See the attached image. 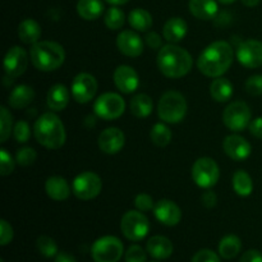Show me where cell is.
<instances>
[{"instance_id":"1","label":"cell","mask_w":262,"mask_h":262,"mask_svg":"<svg viewBox=\"0 0 262 262\" xmlns=\"http://www.w3.org/2000/svg\"><path fill=\"white\" fill-rule=\"evenodd\" d=\"M234 50L227 41H215L210 43L197 59V68L206 77H222L232 67Z\"/></svg>"},{"instance_id":"2","label":"cell","mask_w":262,"mask_h":262,"mask_svg":"<svg viewBox=\"0 0 262 262\" xmlns=\"http://www.w3.org/2000/svg\"><path fill=\"white\" fill-rule=\"evenodd\" d=\"M158 68L168 78H182L191 72L193 67V59L186 49L168 43L159 50Z\"/></svg>"},{"instance_id":"3","label":"cell","mask_w":262,"mask_h":262,"mask_svg":"<svg viewBox=\"0 0 262 262\" xmlns=\"http://www.w3.org/2000/svg\"><path fill=\"white\" fill-rule=\"evenodd\" d=\"M33 133L37 142L49 150H58L63 147L67 140L63 122L54 113H43L35 122Z\"/></svg>"},{"instance_id":"4","label":"cell","mask_w":262,"mask_h":262,"mask_svg":"<svg viewBox=\"0 0 262 262\" xmlns=\"http://www.w3.org/2000/svg\"><path fill=\"white\" fill-rule=\"evenodd\" d=\"M31 61L41 72H53L60 68L66 60L63 46L54 41H38L30 50Z\"/></svg>"},{"instance_id":"5","label":"cell","mask_w":262,"mask_h":262,"mask_svg":"<svg viewBox=\"0 0 262 262\" xmlns=\"http://www.w3.org/2000/svg\"><path fill=\"white\" fill-rule=\"evenodd\" d=\"M158 114L164 123H181L187 114V101L183 95L178 91H166L159 100Z\"/></svg>"},{"instance_id":"6","label":"cell","mask_w":262,"mask_h":262,"mask_svg":"<svg viewBox=\"0 0 262 262\" xmlns=\"http://www.w3.org/2000/svg\"><path fill=\"white\" fill-rule=\"evenodd\" d=\"M120 229L127 239L133 242H140L150 232V222L147 216L140 210L127 211L120 222Z\"/></svg>"},{"instance_id":"7","label":"cell","mask_w":262,"mask_h":262,"mask_svg":"<svg viewBox=\"0 0 262 262\" xmlns=\"http://www.w3.org/2000/svg\"><path fill=\"white\" fill-rule=\"evenodd\" d=\"M124 246L122 241L113 235H105L95 241L91 255L95 262H118L122 258Z\"/></svg>"},{"instance_id":"8","label":"cell","mask_w":262,"mask_h":262,"mask_svg":"<svg viewBox=\"0 0 262 262\" xmlns=\"http://www.w3.org/2000/svg\"><path fill=\"white\" fill-rule=\"evenodd\" d=\"M252 120V112L243 101L230 102L223 113V123L233 132H242L250 125Z\"/></svg>"},{"instance_id":"9","label":"cell","mask_w":262,"mask_h":262,"mask_svg":"<svg viewBox=\"0 0 262 262\" xmlns=\"http://www.w3.org/2000/svg\"><path fill=\"white\" fill-rule=\"evenodd\" d=\"M102 189V181L94 171H83L74 178L72 183V192L77 199L90 201L100 194Z\"/></svg>"},{"instance_id":"10","label":"cell","mask_w":262,"mask_h":262,"mask_svg":"<svg viewBox=\"0 0 262 262\" xmlns=\"http://www.w3.org/2000/svg\"><path fill=\"white\" fill-rule=\"evenodd\" d=\"M125 102L119 94L106 92L97 97L94 104V112L104 120H114L124 114Z\"/></svg>"},{"instance_id":"11","label":"cell","mask_w":262,"mask_h":262,"mask_svg":"<svg viewBox=\"0 0 262 262\" xmlns=\"http://www.w3.org/2000/svg\"><path fill=\"white\" fill-rule=\"evenodd\" d=\"M220 170L211 158H201L192 166V179L200 188L210 189L217 183Z\"/></svg>"},{"instance_id":"12","label":"cell","mask_w":262,"mask_h":262,"mask_svg":"<svg viewBox=\"0 0 262 262\" xmlns=\"http://www.w3.org/2000/svg\"><path fill=\"white\" fill-rule=\"evenodd\" d=\"M72 97L78 104H87L97 92V81L92 74L79 73L72 82Z\"/></svg>"},{"instance_id":"13","label":"cell","mask_w":262,"mask_h":262,"mask_svg":"<svg viewBox=\"0 0 262 262\" xmlns=\"http://www.w3.org/2000/svg\"><path fill=\"white\" fill-rule=\"evenodd\" d=\"M28 66V55L20 46H13L8 50L4 58L5 78L15 79L22 76Z\"/></svg>"},{"instance_id":"14","label":"cell","mask_w":262,"mask_h":262,"mask_svg":"<svg viewBox=\"0 0 262 262\" xmlns=\"http://www.w3.org/2000/svg\"><path fill=\"white\" fill-rule=\"evenodd\" d=\"M237 60L248 69L262 67V42L258 40H246L237 48Z\"/></svg>"},{"instance_id":"15","label":"cell","mask_w":262,"mask_h":262,"mask_svg":"<svg viewBox=\"0 0 262 262\" xmlns=\"http://www.w3.org/2000/svg\"><path fill=\"white\" fill-rule=\"evenodd\" d=\"M154 215L156 220L166 227H176L182 220V210L170 200H160L155 204Z\"/></svg>"},{"instance_id":"16","label":"cell","mask_w":262,"mask_h":262,"mask_svg":"<svg viewBox=\"0 0 262 262\" xmlns=\"http://www.w3.org/2000/svg\"><path fill=\"white\" fill-rule=\"evenodd\" d=\"M224 152L234 161H245L252 152V146L246 138L238 135H230L223 142Z\"/></svg>"},{"instance_id":"17","label":"cell","mask_w":262,"mask_h":262,"mask_svg":"<svg viewBox=\"0 0 262 262\" xmlns=\"http://www.w3.org/2000/svg\"><path fill=\"white\" fill-rule=\"evenodd\" d=\"M97 142L102 152L107 155H115L124 147L125 136L119 128H106L100 133Z\"/></svg>"},{"instance_id":"18","label":"cell","mask_w":262,"mask_h":262,"mask_svg":"<svg viewBox=\"0 0 262 262\" xmlns=\"http://www.w3.org/2000/svg\"><path fill=\"white\" fill-rule=\"evenodd\" d=\"M117 46L123 55L129 58H137L143 53L142 38L132 30H124L118 35Z\"/></svg>"},{"instance_id":"19","label":"cell","mask_w":262,"mask_h":262,"mask_svg":"<svg viewBox=\"0 0 262 262\" xmlns=\"http://www.w3.org/2000/svg\"><path fill=\"white\" fill-rule=\"evenodd\" d=\"M114 83L123 94H132L140 86V77L137 72L129 66H119L114 71Z\"/></svg>"},{"instance_id":"20","label":"cell","mask_w":262,"mask_h":262,"mask_svg":"<svg viewBox=\"0 0 262 262\" xmlns=\"http://www.w3.org/2000/svg\"><path fill=\"white\" fill-rule=\"evenodd\" d=\"M146 250L152 258L166 260L173 255L174 246L169 238L164 237V235H154L147 241Z\"/></svg>"},{"instance_id":"21","label":"cell","mask_w":262,"mask_h":262,"mask_svg":"<svg viewBox=\"0 0 262 262\" xmlns=\"http://www.w3.org/2000/svg\"><path fill=\"white\" fill-rule=\"evenodd\" d=\"M46 194L54 201H66L71 196L72 188L63 177L54 176L48 178L45 183Z\"/></svg>"},{"instance_id":"22","label":"cell","mask_w":262,"mask_h":262,"mask_svg":"<svg viewBox=\"0 0 262 262\" xmlns=\"http://www.w3.org/2000/svg\"><path fill=\"white\" fill-rule=\"evenodd\" d=\"M188 31V26L184 19L181 17H173L166 20L163 28V37L168 42L177 43L183 40Z\"/></svg>"},{"instance_id":"23","label":"cell","mask_w":262,"mask_h":262,"mask_svg":"<svg viewBox=\"0 0 262 262\" xmlns=\"http://www.w3.org/2000/svg\"><path fill=\"white\" fill-rule=\"evenodd\" d=\"M69 100H71V92L61 83L54 84L53 87H50L48 97H46L49 109H51L53 112H61L66 109L69 104Z\"/></svg>"},{"instance_id":"24","label":"cell","mask_w":262,"mask_h":262,"mask_svg":"<svg viewBox=\"0 0 262 262\" xmlns=\"http://www.w3.org/2000/svg\"><path fill=\"white\" fill-rule=\"evenodd\" d=\"M33 99H35V91L32 87L27 86V84H19L10 92L9 97H8V104L13 109H23V107L28 106L33 101Z\"/></svg>"},{"instance_id":"25","label":"cell","mask_w":262,"mask_h":262,"mask_svg":"<svg viewBox=\"0 0 262 262\" xmlns=\"http://www.w3.org/2000/svg\"><path fill=\"white\" fill-rule=\"evenodd\" d=\"M189 10L199 19L209 20L216 17L219 8L215 0H189Z\"/></svg>"},{"instance_id":"26","label":"cell","mask_w":262,"mask_h":262,"mask_svg":"<svg viewBox=\"0 0 262 262\" xmlns=\"http://www.w3.org/2000/svg\"><path fill=\"white\" fill-rule=\"evenodd\" d=\"M18 36L22 42L27 45H35L41 37L40 25L32 18H26L18 26Z\"/></svg>"},{"instance_id":"27","label":"cell","mask_w":262,"mask_h":262,"mask_svg":"<svg viewBox=\"0 0 262 262\" xmlns=\"http://www.w3.org/2000/svg\"><path fill=\"white\" fill-rule=\"evenodd\" d=\"M210 94L216 102H227L233 96V84L229 79L217 77L210 86Z\"/></svg>"},{"instance_id":"28","label":"cell","mask_w":262,"mask_h":262,"mask_svg":"<svg viewBox=\"0 0 262 262\" xmlns=\"http://www.w3.org/2000/svg\"><path fill=\"white\" fill-rule=\"evenodd\" d=\"M77 12L83 19L95 20L101 17L104 12V4L101 0H78Z\"/></svg>"},{"instance_id":"29","label":"cell","mask_w":262,"mask_h":262,"mask_svg":"<svg viewBox=\"0 0 262 262\" xmlns=\"http://www.w3.org/2000/svg\"><path fill=\"white\" fill-rule=\"evenodd\" d=\"M242 250V241L234 234L225 235L219 243V255L225 260H233Z\"/></svg>"},{"instance_id":"30","label":"cell","mask_w":262,"mask_h":262,"mask_svg":"<svg viewBox=\"0 0 262 262\" xmlns=\"http://www.w3.org/2000/svg\"><path fill=\"white\" fill-rule=\"evenodd\" d=\"M130 113L137 118H147L152 113V99L146 94H137L129 102Z\"/></svg>"},{"instance_id":"31","label":"cell","mask_w":262,"mask_h":262,"mask_svg":"<svg viewBox=\"0 0 262 262\" xmlns=\"http://www.w3.org/2000/svg\"><path fill=\"white\" fill-rule=\"evenodd\" d=\"M128 22L133 30L138 32H147L152 26V17L150 13L142 8L133 9L128 15Z\"/></svg>"},{"instance_id":"32","label":"cell","mask_w":262,"mask_h":262,"mask_svg":"<svg viewBox=\"0 0 262 262\" xmlns=\"http://www.w3.org/2000/svg\"><path fill=\"white\" fill-rule=\"evenodd\" d=\"M233 189L241 197H248L253 192V182L245 170L235 171L233 176Z\"/></svg>"},{"instance_id":"33","label":"cell","mask_w":262,"mask_h":262,"mask_svg":"<svg viewBox=\"0 0 262 262\" xmlns=\"http://www.w3.org/2000/svg\"><path fill=\"white\" fill-rule=\"evenodd\" d=\"M151 141L155 143L159 147H165L170 143L171 137H173V133H171L170 128L168 127L164 123H156L152 127L150 133Z\"/></svg>"},{"instance_id":"34","label":"cell","mask_w":262,"mask_h":262,"mask_svg":"<svg viewBox=\"0 0 262 262\" xmlns=\"http://www.w3.org/2000/svg\"><path fill=\"white\" fill-rule=\"evenodd\" d=\"M104 22L109 30H120L125 22L124 12L120 8H118L117 5H113L105 13Z\"/></svg>"},{"instance_id":"35","label":"cell","mask_w":262,"mask_h":262,"mask_svg":"<svg viewBox=\"0 0 262 262\" xmlns=\"http://www.w3.org/2000/svg\"><path fill=\"white\" fill-rule=\"evenodd\" d=\"M36 247H37L38 252L46 258L55 257L58 255V245L55 241L49 235H41L36 241Z\"/></svg>"},{"instance_id":"36","label":"cell","mask_w":262,"mask_h":262,"mask_svg":"<svg viewBox=\"0 0 262 262\" xmlns=\"http://www.w3.org/2000/svg\"><path fill=\"white\" fill-rule=\"evenodd\" d=\"M13 127V118L9 110L5 106H2L0 109V142L4 143L9 138L12 133Z\"/></svg>"},{"instance_id":"37","label":"cell","mask_w":262,"mask_h":262,"mask_svg":"<svg viewBox=\"0 0 262 262\" xmlns=\"http://www.w3.org/2000/svg\"><path fill=\"white\" fill-rule=\"evenodd\" d=\"M37 159V154L32 147H22L17 151L15 155V161L19 164L20 166H30Z\"/></svg>"},{"instance_id":"38","label":"cell","mask_w":262,"mask_h":262,"mask_svg":"<svg viewBox=\"0 0 262 262\" xmlns=\"http://www.w3.org/2000/svg\"><path fill=\"white\" fill-rule=\"evenodd\" d=\"M13 135H14V138L17 142L19 143L27 142V141L30 140V136H31V129L28 123L25 122V120H19V122L15 123L14 128H13Z\"/></svg>"},{"instance_id":"39","label":"cell","mask_w":262,"mask_h":262,"mask_svg":"<svg viewBox=\"0 0 262 262\" xmlns=\"http://www.w3.org/2000/svg\"><path fill=\"white\" fill-rule=\"evenodd\" d=\"M13 170H14V161H13L12 155L5 148H2L0 150V174L3 177H7L12 174Z\"/></svg>"},{"instance_id":"40","label":"cell","mask_w":262,"mask_h":262,"mask_svg":"<svg viewBox=\"0 0 262 262\" xmlns=\"http://www.w3.org/2000/svg\"><path fill=\"white\" fill-rule=\"evenodd\" d=\"M124 260L125 262H146L147 255L141 246L132 245L125 252Z\"/></svg>"},{"instance_id":"41","label":"cell","mask_w":262,"mask_h":262,"mask_svg":"<svg viewBox=\"0 0 262 262\" xmlns=\"http://www.w3.org/2000/svg\"><path fill=\"white\" fill-rule=\"evenodd\" d=\"M245 89L252 96H260V95H262V74L251 76L246 81Z\"/></svg>"},{"instance_id":"42","label":"cell","mask_w":262,"mask_h":262,"mask_svg":"<svg viewBox=\"0 0 262 262\" xmlns=\"http://www.w3.org/2000/svg\"><path fill=\"white\" fill-rule=\"evenodd\" d=\"M135 205L137 207V210L142 212H147L154 210L155 207V202H154L152 197L147 193H140L136 196L135 199Z\"/></svg>"},{"instance_id":"43","label":"cell","mask_w":262,"mask_h":262,"mask_svg":"<svg viewBox=\"0 0 262 262\" xmlns=\"http://www.w3.org/2000/svg\"><path fill=\"white\" fill-rule=\"evenodd\" d=\"M13 228L7 220H0V245L7 246L13 241Z\"/></svg>"},{"instance_id":"44","label":"cell","mask_w":262,"mask_h":262,"mask_svg":"<svg viewBox=\"0 0 262 262\" xmlns=\"http://www.w3.org/2000/svg\"><path fill=\"white\" fill-rule=\"evenodd\" d=\"M191 262H220V258L214 251L205 248V250L199 251V252L192 257Z\"/></svg>"},{"instance_id":"45","label":"cell","mask_w":262,"mask_h":262,"mask_svg":"<svg viewBox=\"0 0 262 262\" xmlns=\"http://www.w3.org/2000/svg\"><path fill=\"white\" fill-rule=\"evenodd\" d=\"M145 42L154 50H160L163 48V37L156 32H148L145 36Z\"/></svg>"},{"instance_id":"46","label":"cell","mask_w":262,"mask_h":262,"mask_svg":"<svg viewBox=\"0 0 262 262\" xmlns=\"http://www.w3.org/2000/svg\"><path fill=\"white\" fill-rule=\"evenodd\" d=\"M248 128H250V132L253 137L262 140V117H258L256 118V119L251 120Z\"/></svg>"},{"instance_id":"47","label":"cell","mask_w":262,"mask_h":262,"mask_svg":"<svg viewBox=\"0 0 262 262\" xmlns=\"http://www.w3.org/2000/svg\"><path fill=\"white\" fill-rule=\"evenodd\" d=\"M239 262H262V253L257 250H248L243 253Z\"/></svg>"},{"instance_id":"48","label":"cell","mask_w":262,"mask_h":262,"mask_svg":"<svg viewBox=\"0 0 262 262\" xmlns=\"http://www.w3.org/2000/svg\"><path fill=\"white\" fill-rule=\"evenodd\" d=\"M201 201H202V205H204L205 207H207V209H212V207L216 206L217 197H216V194H215V192L207 191L202 194Z\"/></svg>"},{"instance_id":"49","label":"cell","mask_w":262,"mask_h":262,"mask_svg":"<svg viewBox=\"0 0 262 262\" xmlns=\"http://www.w3.org/2000/svg\"><path fill=\"white\" fill-rule=\"evenodd\" d=\"M55 262H77V260L68 252H59L55 256Z\"/></svg>"},{"instance_id":"50","label":"cell","mask_w":262,"mask_h":262,"mask_svg":"<svg viewBox=\"0 0 262 262\" xmlns=\"http://www.w3.org/2000/svg\"><path fill=\"white\" fill-rule=\"evenodd\" d=\"M260 2H261V0H242L243 4H245L246 7H248V8L256 7V5L260 4Z\"/></svg>"},{"instance_id":"51","label":"cell","mask_w":262,"mask_h":262,"mask_svg":"<svg viewBox=\"0 0 262 262\" xmlns=\"http://www.w3.org/2000/svg\"><path fill=\"white\" fill-rule=\"evenodd\" d=\"M105 2L106 3H109V4H112V5H123V4H125V3H128L129 2V0H105Z\"/></svg>"},{"instance_id":"52","label":"cell","mask_w":262,"mask_h":262,"mask_svg":"<svg viewBox=\"0 0 262 262\" xmlns=\"http://www.w3.org/2000/svg\"><path fill=\"white\" fill-rule=\"evenodd\" d=\"M217 2L223 3V4H232V3L235 2V0H217Z\"/></svg>"},{"instance_id":"53","label":"cell","mask_w":262,"mask_h":262,"mask_svg":"<svg viewBox=\"0 0 262 262\" xmlns=\"http://www.w3.org/2000/svg\"><path fill=\"white\" fill-rule=\"evenodd\" d=\"M0 262H4V260H3V258H2V260H0Z\"/></svg>"},{"instance_id":"54","label":"cell","mask_w":262,"mask_h":262,"mask_svg":"<svg viewBox=\"0 0 262 262\" xmlns=\"http://www.w3.org/2000/svg\"><path fill=\"white\" fill-rule=\"evenodd\" d=\"M151 262H159V261H151Z\"/></svg>"}]
</instances>
